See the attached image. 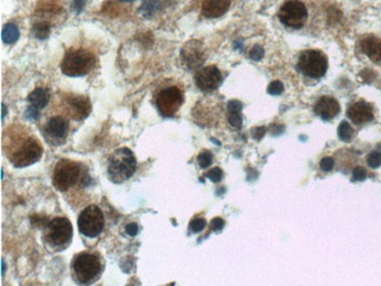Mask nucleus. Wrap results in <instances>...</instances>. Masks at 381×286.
Returning <instances> with one entry per match:
<instances>
[{"label":"nucleus","instance_id":"nucleus-9","mask_svg":"<svg viewBox=\"0 0 381 286\" xmlns=\"http://www.w3.org/2000/svg\"><path fill=\"white\" fill-rule=\"evenodd\" d=\"M73 236L70 222L64 217H57L47 224V239L56 246L66 245Z\"/></svg>","mask_w":381,"mask_h":286},{"label":"nucleus","instance_id":"nucleus-25","mask_svg":"<svg viewBox=\"0 0 381 286\" xmlns=\"http://www.w3.org/2000/svg\"><path fill=\"white\" fill-rule=\"evenodd\" d=\"M197 161H198V165L199 167H201L202 169H205L208 168V167L211 165L212 163V155L210 152H203L198 155V159H197Z\"/></svg>","mask_w":381,"mask_h":286},{"label":"nucleus","instance_id":"nucleus-17","mask_svg":"<svg viewBox=\"0 0 381 286\" xmlns=\"http://www.w3.org/2000/svg\"><path fill=\"white\" fill-rule=\"evenodd\" d=\"M72 116L76 120H83L90 113V102L85 96H72L68 99Z\"/></svg>","mask_w":381,"mask_h":286},{"label":"nucleus","instance_id":"nucleus-7","mask_svg":"<svg viewBox=\"0 0 381 286\" xmlns=\"http://www.w3.org/2000/svg\"><path fill=\"white\" fill-rule=\"evenodd\" d=\"M278 18L287 27L300 28L308 19V8L299 0H289L280 7Z\"/></svg>","mask_w":381,"mask_h":286},{"label":"nucleus","instance_id":"nucleus-32","mask_svg":"<svg viewBox=\"0 0 381 286\" xmlns=\"http://www.w3.org/2000/svg\"><path fill=\"white\" fill-rule=\"evenodd\" d=\"M319 166H320L321 170H324V172H330L334 166V160L332 157H324L320 161V165Z\"/></svg>","mask_w":381,"mask_h":286},{"label":"nucleus","instance_id":"nucleus-20","mask_svg":"<svg viewBox=\"0 0 381 286\" xmlns=\"http://www.w3.org/2000/svg\"><path fill=\"white\" fill-rule=\"evenodd\" d=\"M20 37V32H19V28L13 24H6L4 28L1 31V38L2 41L7 45H12L14 44L15 41L19 39Z\"/></svg>","mask_w":381,"mask_h":286},{"label":"nucleus","instance_id":"nucleus-15","mask_svg":"<svg viewBox=\"0 0 381 286\" xmlns=\"http://www.w3.org/2000/svg\"><path fill=\"white\" fill-rule=\"evenodd\" d=\"M361 50L376 63H381V39L376 35H367L361 40Z\"/></svg>","mask_w":381,"mask_h":286},{"label":"nucleus","instance_id":"nucleus-16","mask_svg":"<svg viewBox=\"0 0 381 286\" xmlns=\"http://www.w3.org/2000/svg\"><path fill=\"white\" fill-rule=\"evenodd\" d=\"M231 0H205L202 5V14L205 18L222 17L230 7Z\"/></svg>","mask_w":381,"mask_h":286},{"label":"nucleus","instance_id":"nucleus-13","mask_svg":"<svg viewBox=\"0 0 381 286\" xmlns=\"http://www.w3.org/2000/svg\"><path fill=\"white\" fill-rule=\"evenodd\" d=\"M340 112V106L331 96H322L315 105V113L322 120L328 121L335 117Z\"/></svg>","mask_w":381,"mask_h":286},{"label":"nucleus","instance_id":"nucleus-22","mask_svg":"<svg viewBox=\"0 0 381 286\" xmlns=\"http://www.w3.org/2000/svg\"><path fill=\"white\" fill-rule=\"evenodd\" d=\"M51 34V26L46 21H40L33 26V35L37 39H47Z\"/></svg>","mask_w":381,"mask_h":286},{"label":"nucleus","instance_id":"nucleus-37","mask_svg":"<svg viewBox=\"0 0 381 286\" xmlns=\"http://www.w3.org/2000/svg\"><path fill=\"white\" fill-rule=\"evenodd\" d=\"M242 108H243V106H242L241 102L237 101V100H232V101L229 102V105H228V111L229 112H240L241 113Z\"/></svg>","mask_w":381,"mask_h":286},{"label":"nucleus","instance_id":"nucleus-31","mask_svg":"<svg viewBox=\"0 0 381 286\" xmlns=\"http://www.w3.org/2000/svg\"><path fill=\"white\" fill-rule=\"evenodd\" d=\"M366 176H367V172L363 167H357V168L353 170V181L361 182L366 178Z\"/></svg>","mask_w":381,"mask_h":286},{"label":"nucleus","instance_id":"nucleus-23","mask_svg":"<svg viewBox=\"0 0 381 286\" xmlns=\"http://www.w3.org/2000/svg\"><path fill=\"white\" fill-rule=\"evenodd\" d=\"M353 135H354V130L348 122L343 121L340 124H339L338 136L341 141H344V142H348V141H351L352 137H353Z\"/></svg>","mask_w":381,"mask_h":286},{"label":"nucleus","instance_id":"nucleus-39","mask_svg":"<svg viewBox=\"0 0 381 286\" xmlns=\"http://www.w3.org/2000/svg\"><path fill=\"white\" fill-rule=\"evenodd\" d=\"M1 109H2V113H1V118H2V120H4V117H5V114H6V112H7V109H6V107H5V105H4V104L1 105Z\"/></svg>","mask_w":381,"mask_h":286},{"label":"nucleus","instance_id":"nucleus-40","mask_svg":"<svg viewBox=\"0 0 381 286\" xmlns=\"http://www.w3.org/2000/svg\"><path fill=\"white\" fill-rule=\"evenodd\" d=\"M1 265H2V275H4V273H5V263H4V260H2V262H1Z\"/></svg>","mask_w":381,"mask_h":286},{"label":"nucleus","instance_id":"nucleus-36","mask_svg":"<svg viewBox=\"0 0 381 286\" xmlns=\"http://www.w3.org/2000/svg\"><path fill=\"white\" fill-rule=\"evenodd\" d=\"M265 127H257V128H254L253 131H251V134H253V137L254 140H260L261 137L264 136V134H265Z\"/></svg>","mask_w":381,"mask_h":286},{"label":"nucleus","instance_id":"nucleus-5","mask_svg":"<svg viewBox=\"0 0 381 286\" xmlns=\"http://www.w3.org/2000/svg\"><path fill=\"white\" fill-rule=\"evenodd\" d=\"M77 226L83 236L95 238L102 232L103 227H105V217H103L102 211L96 205H88L80 214Z\"/></svg>","mask_w":381,"mask_h":286},{"label":"nucleus","instance_id":"nucleus-6","mask_svg":"<svg viewBox=\"0 0 381 286\" xmlns=\"http://www.w3.org/2000/svg\"><path fill=\"white\" fill-rule=\"evenodd\" d=\"M81 168L69 160H61L56 166L53 173V184L58 190L66 191L79 181Z\"/></svg>","mask_w":381,"mask_h":286},{"label":"nucleus","instance_id":"nucleus-10","mask_svg":"<svg viewBox=\"0 0 381 286\" xmlns=\"http://www.w3.org/2000/svg\"><path fill=\"white\" fill-rule=\"evenodd\" d=\"M43 155V148L40 143L34 139L26 140V142L19 148L12 157L13 166L17 168H22L33 165Z\"/></svg>","mask_w":381,"mask_h":286},{"label":"nucleus","instance_id":"nucleus-33","mask_svg":"<svg viewBox=\"0 0 381 286\" xmlns=\"http://www.w3.org/2000/svg\"><path fill=\"white\" fill-rule=\"evenodd\" d=\"M25 116L27 118H30V120H38L39 118V112H38V108L33 107V106H31V107H28L27 109H26V113H25Z\"/></svg>","mask_w":381,"mask_h":286},{"label":"nucleus","instance_id":"nucleus-18","mask_svg":"<svg viewBox=\"0 0 381 286\" xmlns=\"http://www.w3.org/2000/svg\"><path fill=\"white\" fill-rule=\"evenodd\" d=\"M46 131L54 139L64 140L66 137L67 131H68V123L61 116H53L48 121Z\"/></svg>","mask_w":381,"mask_h":286},{"label":"nucleus","instance_id":"nucleus-38","mask_svg":"<svg viewBox=\"0 0 381 286\" xmlns=\"http://www.w3.org/2000/svg\"><path fill=\"white\" fill-rule=\"evenodd\" d=\"M126 231H127V233L129 234V236L134 237L137 234V231H138V227L136 223H130L128 224L127 228H126Z\"/></svg>","mask_w":381,"mask_h":286},{"label":"nucleus","instance_id":"nucleus-30","mask_svg":"<svg viewBox=\"0 0 381 286\" xmlns=\"http://www.w3.org/2000/svg\"><path fill=\"white\" fill-rule=\"evenodd\" d=\"M263 56H264V50L260 46H258V45L251 48L250 53H249L250 59H253L254 61H259L261 57H263Z\"/></svg>","mask_w":381,"mask_h":286},{"label":"nucleus","instance_id":"nucleus-29","mask_svg":"<svg viewBox=\"0 0 381 286\" xmlns=\"http://www.w3.org/2000/svg\"><path fill=\"white\" fill-rule=\"evenodd\" d=\"M206 177H208L210 181L217 183L222 179L223 177V172L221 168H218V167H216V168L211 169L210 172H208V173H206Z\"/></svg>","mask_w":381,"mask_h":286},{"label":"nucleus","instance_id":"nucleus-1","mask_svg":"<svg viewBox=\"0 0 381 286\" xmlns=\"http://www.w3.org/2000/svg\"><path fill=\"white\" fill-rule=\"evenodd\" d=\"M136 170V160L128 148L115 150L108 161V175L114 183H122L130 178Z\"/></svg>","mask_w":381,"mask_h":286},{"label":"nucleus","instance_id":"nucleus-11","mask_svg":"<svg viewBox=\"0 0 381 286\" xmlns=\"http://www.w3.org/2000/svg\"><path fill=\"white\" fill-rule=\"evenodd\" d=\"M195 82L203 92H214L221 86L222 74L216 66L203 67L196 73Z\"/></svg>","mask_w":381,"mask_h":286},{"label":"nucleus","instance_id":"nucleus-4","mask_svg":"<svg viewBox=\"0 0 381 286\" xmlns=\"http://www.w3.org/2000/svg\"><path fill=\"white\" fill-rule=\"evenodd\" d=\"M73 270L77 281L82 284H88L98 277L101 270V263L98 256L89 252H81L74 258Z\"/></svg>","mask_w":381,"mask_h":286},{"label":"nucleus","instance_id":"nucleus-19","mask_svg":"<svg viewBox=\"0 0 381 286\" xmlns=\"http://www.w3.org/2000/svg\"><path fill=\"white\" fill-rule=\"evenodd\" d=\"M50 101V92L46 88H37L28 95V102L38 109H43Z\"/></svg>","mask_w":381,"mask_h":286},{"label":"nucleus","instance_id":"nucleus-35","mask_svg":"<svg viewBox=\"0 0 381 286\" xmlns=\"http://www.w3.org/2000/svg\"><path fill=\"white\" fill-rule=\"evenodd\" d=\"M86 2L87 0H73L72 8L76 12V13H80V12H82V9L85 8Z\"/></svg>","mask_w":381,"mask_h":286},{"label":"nucleus","instance_id":"nucleus-3","mask_svg":"<svg viewBox=\"0 0 381 286\" xmlns=\"http://www.w3.org/2000/svg\"><path fill=\"white\" fill-rule=\"evenodd\" d=\"M298 69L309 78L320 79L327 70V59L320 51H304L299 57Z\"/></svg>","mask_w":381,"mask_h":286},{"label":"nucleus","instance_id":"nucleus-14","mask_svg":"<svg viewBox=\"0 0 381 286\" xmlns=\"http://www.w3.org/2000/svg\"><path fill=\"white\" fill-rule=\"evenodd\" d=\"M347 116L352 122L357 124H363L373 120L372 106L365 101H358L348 108Z\"/></svg>","mask_w":381,"mask_h":286},{"label":"nucleus","instance_id":"nucleus-34","mask_svg":"<svg viewBox=\"0 0 381 286\" xmlns=\"http://www.w3.org/2000/svg\"><path fill=\"white\" fill-rule=\"evenodd\" d=\"M224 224H225V222L223 221L222 218L216 217L211 221V229L214 231H221L223 228H224Z\"/></svg>","mask_w":381,"mask_h":286},{"label":"nucleus","instance_id":"nucleus-8","mask_svg":"<svg viewBox=\"0 0 381 286\" xmlns=\"http://www.w3.org/2000/svg\"><path fill=\"white\" fill-rule=\"evenodd\" d=\"M183 104V93L177 87H168L156 98V107L162 116L172 117Z\"/></svg>","mask_w":381,"mask_h":286},{"label":"nucleus","instance_id":"nucleus-28","mask_svg":"<svg viewBox=\"0 0 381 286\" xmlns=\"http://www.w3.org/2000/svg\"><path fill=\"white\" fill-rule=\"evenodd\" d=\"M206 226L205 221L203 220V218H195V220L191 221V223H190V229H191L192 232H201V231L204 229Z\"/></svg>","mask_w":381,"mask_h":286},{"label":"nucleus","instance_id":"nucleus-21","mask_svg":"<svg viewBox=\"0 0 381 286\" xmlns=\"http://www.w3.org/2000/svg\"><path fill=\"white\" fill-rule=\"evenodd\" d=\"M161 6V0H143L140 6V13L142 17L149 19L156 13Z\"/></svg>","mask_w":381,"mask_h":286},{"label":"nucleus","instance_id":"nucleus-27","mask_svg":"<svg viewBox=\"0 0 381 286\" xmlns=\"http://www.w3.org/2000/svg\"><path fill=\"white\" fill-rule=\"evenodd\" d=\"M283 91H284V86L280 81L271 82L269 87H267V93L271 95H279L282 94Z\"/></svg>","mask_w":381,"mask_h":286},{"label":"nucleus","instance_id":"nucleus-26","mask_svg":"<svg viewBox=\"0 0 381 286\" xmlns=\"http://www.w3.org/2000/svg\"><path fill=\"white\" fill-rule=\"evenodd\" d=\"M367 165L373 169L379 168L381 166V153L380 152L371 153L370 155L367 156Z\"/></svg>","mask_w":381,"mask_h":286},{"label":"nucleus","instance_id":"nucleus-24","mask_svg":"<svg viewBox=\"0 0 381 286\" xmlns=\"http://www.w3.org/2000/svg\"><path fill=\"white\" fill-rule=\"evenodd\" d=\"M228 121L229 123H230V126L236 128V129H240L242 127V122H243L240 112H229Z\"/></svg>","mask_w":381,"mask_h":286},{"label":"nucleus","instance_id":"nucleus-12","mask_svg":"<svg viewBox=\"0 0 381 286\" xmlns=\"http://www.w3.org/2000/svg\"><path fill=\"white\" fill-rule=\"evenodd\" d=\"M183 63L188 67L189 69L199 68L204 62V51H203V45L197 40H190L182 48L181 52Z\"/></svg>","mask_w":381,"mask_h":286},{"label":"nucleus","instance_id":"nucleus-41","mask_svg":"<svg viewBox=\"0 0 381 286\" xmlns=\"http://www.w3.org/2000/svg\"><path fill=\"white\" fill-rule=\"evenodd\" d=\"M120 1H125V2H127V1H134V0H120Z\"/></svg>","mask_w":381,"mask_h":286},{"label":"nucleus","instance_id":"nucleus-2","mask_svg":"<svg viewBox=\"0 0 381 286\" xmlns=\"http://www.w3.org/2000/svg\"><path fill=\"white\" fill-rule=\"evenodd\" d=\"M95 57L86 50H72L66 53L61 61V72L67 76H83L90 72Z\"/></svg>","mask_w":381,"mask_h":286}]
</instances>
